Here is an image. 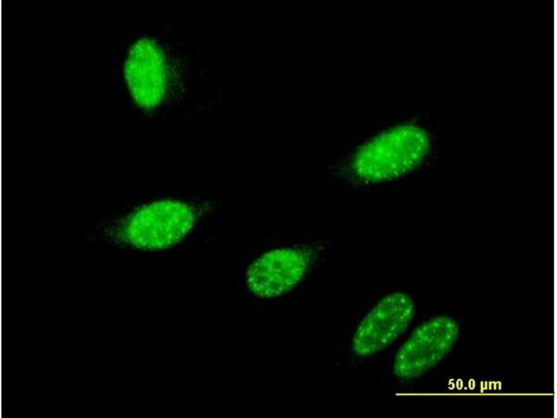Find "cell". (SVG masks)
Segmentation results:
<instances>
[{
    "instance_id": "6da1fadb",
    "label": "cell",
    "mask_w": 557,
    "mask_h": 418,
    "mask_svg": "<svg viewBox=\"0 0 557 418\" xmlns=\"http://www.w3.org/2000/svg\"><path fill=\"white\" fill-rule=\"evenodd\" d=\"M429 148L430 140L423 129L413 125L398 126L359 148L352 167L363 181L391 180L415 169L425 158Z\"/></svg>"
},
{
    "instance_id": "7a4b0ae2",
    "label": "cell",
    "mask_w": 557,
    "mask_h": 418,
    "mask_svg": "<svg viewBox=\"0 0 557 418\" xmlns=\"http://www.w3.org/2000/svg\"><path fill=\"white\" fill-rule=\"evenodd\" d=\"M195 222V210L187 203L173 199L156 201L140 206L127 217L123 238L138 249H164L179 243Z\"/></svg>"
},
{
    "instance_id": "3957f363",
    "label": "cell",
    "mask_w": 557,
    "mask_h": 418,
    "mask_svg": "<svg viewBox=\"0 0 557 418\" xmlns=\"http://www.w3.org/2000/svg\"><path fill=\"white\" fill-rule=\"evenodd\" d=\"M459 334L457 322L447 316L434 317L416 327L398 350L394 373L405 380L418 378L441 361Z\"/></svg>"
},
{
    "instance_id": "277c9868",
    "label": "cell",
    "mask_w": 557,
    "mask_h": 418,
    "mask_svg": "<svg viewBox=\"0 0 557 418\" xmlns=\"http://www.w3.org/2000/svg\"><path fill=\"white\" fill-rule=\"evenodd\" d=\"M309 247L279 248L255 259L246 272V286L260 299L281 296L304 277L313 257Z\"/></svg>"
},
{
    "instance_id": "5b68a950",
    "label": "cell",
    "mask_w": 557,
    "mask_h": 418,
    "mask_svg": "<svg viewBox=\"0 0 557 418\" xmlns=\"http://www.w3.org/2000/svg\"><path fill=\"white\" fill-rule=\"evenodd\" d=\"M414 313L411 298L394 293L382 298L358 325L352 348L359 356L373 355L391 344L409 327Z\"/></svg>"
},
{
    "instance_id": "8992f818",
    "label": "cell",
    "mask_w": 557,
    "mask_h": 418,
    "mask_svg": "<svg viewBox=\"0 0 557 418\" xmlns=\"http://www.w3.org/2000/svg\"><path fill=\"white\" fill-rule=\"evenodd\" d=\"M124 75L132 97L141 107L152 108L163 99L166 88L165 59L155 41L142 38L132 46Z\"/></svg>"
}]
</instances>
